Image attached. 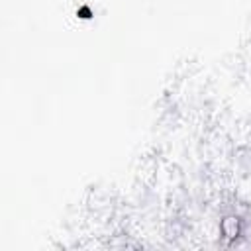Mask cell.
Instances as JSON below:
<instances>
[{"label": "cell", "mask_w": 251, "mask_h": 251, "mask_svg": "<svg viewBox=\"0 0 251 251\" xmlns=\"http://www.w3.org/2000/svg\"><path fill=\"white\" fill-rule=\"evenodd\" d=\"M220 231H222V235H224L226 239H237V237L241 235V231H243V222H241V218L235 216V214L224 216L222 222H220Z\"/></svg>", "instance_id": "cell-1"}]
</instances>
